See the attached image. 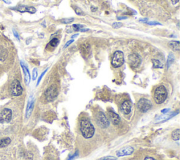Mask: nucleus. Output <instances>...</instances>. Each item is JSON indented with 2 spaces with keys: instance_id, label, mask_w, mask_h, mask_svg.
<instances>
[{
  "instance_id": "nucleus-1",
  "label": "nucleus",
  "mask_w": 180,
  "mask_h": 160,
  "mask_svg": "<svg viewBox=\"0 0 180 160\" xmlns=\"http://www.w3.org/2000/svg\"><path fill=\"white\" fill-rule=\"evenodd\" d=\"M80 131L82 136L86 139L92 138L94 134L95 129L92 124L88 119H82L80 122Z\"/></svg>"
},
{
  "instance_id": "nucleus-2",
  "label": "nucleus",
  "mask_w": 180,
  "mask_h": 160,
  "mask_svg": "<svg viewBox=\"0 0 180 160\" xmlns=\"http://www.w3.org/2000/svg\"><path fill=\"white\" fill-rule=\"evenodd\" d=\"M168 97V91L164 86L157 87L154 91V98L157 104H162L165 101Z\"/></svg>"
},
{
  "instance_id": "nucleus-3",
  "label": "nucleus",
  "mask_w": 180,
  "mask_h": 160,
  "mask_svg": "<svg viewBox=\"0 0 180 160\" xmlns=\"http://www.w3.org/2000/svg\"><path fill=\"white\" fill-rule=\"evenodd\" d=\"M124 63V53L121 51H117L113 53L111 64L113 68H118L121 67Z\"/></svg>"
},
{
  "instance_id": "nucleus-4",
  "label": "nucleus",
  "mask_w": 180,
  "mask_h": 160,
  "mask_svg": "<svg viewBox=\"0 0 180 160\" xmlns=\"http://www.w3.org/2000/svg\"><path fill=\"white\" fill-rule=\"evenodd\" d=\"M45 96L46 100L48 102H51L54 100L58 96V89H57L56 86L51 85L49 87L45 93Z\"/></svg>"
},
{
  "instance_id": "nucleus-5",
  "label": "nucleus",
  "mask_w": 180,
  "mask_h": 160,
  "mask_svg": "<svg viewBox=\"0 0 180 160\" xmlns=\"http://www.w3.org/2000/svg\"><path fill=\"white\" fill-rule=\"evenodd\" d=\"M10 92L13 96H19L22 94L23 88L18 80L15 79L10 86Z\"/></svg>"
},
{
  "instance_id": "nucleus-6",
  "label": "nucleus",
  "mask_w": 180,
  "mask_h": 160,
  "mask_svg": "<svg viewBox=\"0 0 180 160\" xmlns=\"http://www.w3.org/2000/svg\"><path fill=\"white\" fill-rule=\"evenodd\" d=\"M152 107L151 101L148 99L141 98L137 103V108L141 112H146Z\"/></svg>"
},
{
  "instance_id": "nucleus-7",
  "label": "nucleus",
  "mask_w": 180,
  "mask_h": 160,
  "mask_svg": "<svg viewBox=\"0 0 180 160\" xmlns=\"http://www.w3.org/2000/svg\"><path fill=\"white\" fill-rule=\"evenodd\" d=\"M96 118H97V124H98L99 127H101V128L106 129L108 127L109 124H110V122H109L106 115H105L103 112H98Z\"/></svg>"
},
{
  "instance_id": "nucleus-8",
  "label": "nucleus",
  "mask_w": 180,
  "mask_h": 160,
  "mask_svg": "<svg viewBox=\"0 0 180 160\" xmlns=\"http://www.w3.org/2000/svg\"><path fill=\"white\" fill-rule=\"evenodd\" d=\"M141 58L137 53H132L128 56V63L132 68H138L141 64Z\"/></svg>"
},
{
  "instance_id": "nucleus-9",
  "label": "nucleus",
  "mask_w": 180,
  "mask_h": 160,
  "mask_svg": "<svg viewBox=\"0 0 180 160\" xmlns=\"http://www.w3.org/2000/svg\"><path fill=\"white\" fill-rule=\"evenodd\" d=\"M12 118V112L10 109L5 108L0 112V122L7 123L11 121Z\"/></svg>"
},
{
  "instance_id": "nucleus-10",
  "label": "nucleus",
  "mask_w": 180,
  "mask_h": 160,
  "mask_svg": "<svg viewBox=\"0 0 180 160\" xmlns=\"http://www.w3.org/2000/svg\"><path fill=\"white\" fill-rule=\"evenodd\" d=\"M178 113H179V110H177V111H176V112H172V113L165 114V115H164L160 116V117L156 118V120H155L154 123L155 124H159V123L164 122V121H168V120L170 119L171 118L174 117L176 115H177Z\"/></svg>"
},
{
  "instance_id": "nucleus-11",
  "label": "nucleus",
  "mask_w": 180,
  "mask_h": 160,
  "mask_svg": "<svg viewBox=\"0 0 180 160\" xmlns=\"http://www.w3.org/2000/svg\"><path fill=\"white\" fill-rule=\"evenodd\" d=\"M134 152V148L130 146H127L122 148L121 149L117 151L116 155L118 157H123V156H127L130 155L133 153Z\"/></svg>"
},
{
  "instance_id": "nucleus-12",
  "label": "nucleus",
  "mask_w": 180,
  "mask_h": 160,
  "mask_svg": "<svg viewBox=\"0 0 180 160\" xmlns=\"http://www.w3.org/2000/svg\"><path fill=\"white\" fill-rule=\"evenodd\" d=\"M108 116L110 121L113 123V124L114 125L119 124L120 122V118L118 114H116V112H114L113 111H108Z\"/></svg>"
},
{
  "instance_id": "nucleus-13",
  "label": "nucleus",
  "mask_w": 180,
  "mask_h": 160,
  "mask_svg": "<svg viewBox=\"0 0 180 160\" xmlns=\"http://www.w3.org/2000/svg\"><path fill=\"white\" fill-rule=\"evenodd\" d=\"M120 109L124 115H129L132 110V103L130 100H125L122 103Z\"/></svg>"
},
{
  "instance_id": "nucleus-14",
  "label": "nucleus",
  "mask_w": 180,
  "mask_h": 160,
  "mask_svg": "<svg viewBox=\"0 0 180 160\" xmlns=\"http://www.w3.org/2000/svg\"><path fill=\"white\" fill-rule=\"evenodd\" d=\"M34 107V98L31 96L28 100V105H27V109H26V118H28L30 117V115H31L32 109H33Z\"/></svg>"
},
{
  "instance_id": "nucleus-15",
  "label": "nucleus",
  "mask_w": 180,
  "mask_h": 160,
  "mask_svg": "<svg viewBox=\"0 0 180 160\" xmlns=\"http://www.w3.org/2000/svg\"><path fill=\"white\" fill-rule=\"evenodd\" d=\"M20 65H21L23 70V72H24L25 81H26V84H29L30 81V75L29 70H28V68L25 65L24 63L22 61L20 62Z\"/></svg>"
},
{
  "instance_id": "nucleus-16",
  "label": "nucleus",
  "mask_w": 180,
  "mask_h": 160,
  "mask_svg": "<svg viewBox=\"0 0 180 160\" xmlns=\"http://www.w3.org/2000/svg\"><path fill=\"white\" fill-rule=\"evenodd\" d=\"M17 11H20V12H29L30 13H34L36 12V9L32 7H25V6H21V7H17Z\"/></svg>"
},
{
  "instance_id": "nucleus-17",
  "label": "nucleus",
  "mask_w": 180,
  "mask_h": 160,
  "mask_svg": "<svg viewBox=\"0 0 180 160\" xmlns=\"http://www.w3.org/2000/svg\"><path fill=\"white\" fill-rule=\"evenodd\" d=\"M59 42V41L58 38H53V39H52L50 41H49L46 48H47V49H48V50H49V51L53 50V49H55L57 47Z\"/></svg>"
},
{
  "instance_id": "nucleus-18",
  "label": "nucleus",
  "mask_w": 180,
  "mask_h": 160,
  "mask_svg": "<svg viewBox=\"0 0 180 160\" xmlns=\"http://www.w3.org/2000/svg\"><path fill=\"white\" fill-rule=\"evenodd\" d=\"M168 46L173 51H179L180 49V42L178 41H171L168 43Z\"/></svg>"
},
{
  "instance_id": "nucleus-19",
  "label": "nucleus",
  "mask_w": 180,
  "mask_h": 160,
  "mask_svg": "<svg viewBox=\"0 0 180 160\" xmlns=\"http://www.w3.org/2000/svg\"><path fill=\"white\" fill-rule=\"evenodd\" d=\"M11 140L9 138H5L4 139H0V148H4L8 146L11 143Z\"/></svg>"
},
{
  "instance_id": "nucleus-20",
  "label": "nucleus",
  "mask_w": 180,
  "mask_h": 160,
  "mask_svg": "<svg viewBox=\"0 0 180 160\" xmlns=\"http://www.w3.org/2000/svg\"><path fill=\"white\" fill-rule=\"evenodd\" d=\"M89 45H87V44H84L82 46V47H81V52H82V54L84 55V56H87L88 54H89Z\"/></svg>"
},
{
  "instance_id": "nucleus-21",
  "label": "nucleus",
  "mask_w": 180,
  "mask_h": 160,
  "mask_svg": "<svg viewBox=\"0 0 180 160\" xmlns=\"http://www.w3.org/2000/svg\"><path fill=\"white\" fill-rule=\"evenodd\" d=\"M180 138V130L179 129L173 131L172 133V138L174 140H179Z\"/></svg>"
},
{
  "instance_id": "nucleus-22",
  "label": "nucleus",
  "mask_w": 180,
  "mask_h": 160,
  "mask_svg": "<svg viewBox=\"0 0 180 160\" xmlns=\"http://www.w3.org/2000/svg\"><path fill=\"white\" fill-rule=\"evenodd\" d=\"M153 66L154 68H163V65L160 60H156V59H153L152 60Z\"/></svg>"
},
{
  "instance_id": "nucleus-23",
  "label": "nucleus",
  "mask_w": 180,
  "mask_h": 160,
  "mask_svg": "<svg viewBox=\"0 0 180 160\" xmlns=\"http://www.w3.org/2000/svg\"><path fill=\"white\" fill-rule=\"evenodd\" d=\"M175 61V56L172 53H170L168 55V60H167V68H168L173 63V62Z\"/></svg>"
},
{
  "instance_id": "nucleus-24",
  "label": "nucleus",
  "mask_w": 180,
  "mask_h": 160,
  "mask_svg": "<svg viewBox=\"0 0 180 160\" xmlns=\"http://www.w3.org/2000/svg\"><path fill=\"white\" fill-rule=\"evenodd\" d=\"M61 21L62 23H64V24H69V23H71L72 22L74 21V18H65V19H62Z\"/></svg>"
},
{
  "instance_id": "nucleus-25",
  "label": "nucleus",
  "mask_w": 180,
  "mask_h": 160,
  "mask_svg": "<svg viewBox=\"0 0 180 160\" xmlns=\"http://www.w3.org/2000/svg\"><path fill=\"white\" fill-rule=\"evenodd\" d=\"M72 28H73V30L75 31H80L82 28H85V26L80 24H74L73 25H72Z\"/></svg>"
},
{
  "instance_id": "nucleus-26",
  "label": "nucleus",
  "mask_w": 180,
  "mask_h": 160,
  "mask_svg": "<svg viewBox=\"0 0 180 160\" xmlns=\"http://www.w3.org/2000/svg\"><path fill=\"white\" fill-rule=\"evenodd\" d=\"M116 158L113 156H106V157H103L102 158H100L98 160H116Z\"/></svg>"
},
{
  "instance_id": "nucleus-27",
  "label": "nucleus",
  "mask_w": 180,
  "mask_h": 160,
  "mask_svg": "<svg viewBox=\"0 0 180 160\" xmlns=\"http://www.w3.org/2000/svg\"><path fill=\"white\" fill-rule=\"evenodd\" d=\"M122 25H123L122 23H119V22L114 23H113V25H112L113 28H116V29H117V28H121V27H122Z\"/></svg>"
},
{
  "instance_id": "nucleus-28",
  "label": "nucleus",
  "mask_w": 180,
  "mask_h": 160,
  "mask_svg": "<svg viewBox=\"0 0 180 160\" xmlns=\"http://www.w3.org/2000/svg\"><path fill=\"white\" fill-rule=\"evenodd\" d=\"M37 77V68H34L32 70V79L35 80Z\"/></svg>"
},
{
  "instance_id": "nucleus-29",
  "label": "nucleus",
  "mask_w": 180,
  "mask_h": 160,
  "mask_svg": "<svg viewBox=\"0 0 180 160\" xmlns=\"http://www.w3.org/2000/svg\"><path fill=\"white\" fill-rule=\"evenodd\" d=\"M47 70H48V68H47V69H46V70H45V71H44V72H42V75H40V77H39V79H38V80H37V86H38V85H39V84H40V81H41V80H42V79L43 76L45 75V73H46V72H47Z\"/></svg>"
},
{
  "instance_id": "nucleus-30",
  "label": "nucleus",
  "mask_w": 180,
  "mask_h": 160,
  "mask_svg": "<svg viewBox=\"0 0 180 160\" xmlns=\"http://www.w3.org/2000/svg\"><path fill=\"white\" fill-rule=\"evenodd\" d=\"M75 13H77L78 15H79V16H81V15L84 14L80 8H78V7H75Z\"/></svg>"
},
{
  "instance_id": "nucleus-31",
  "label": "nucleus",
  "mask_w": 180,
  "mask_h": 160,
  "mask_svg": "<svg viewBox=\"0 0 180 160\" xmlns=\"http://www.w3.org/2000/svg\"><path fill=\"white\" fill-rule=\"evenodd\" d=\"M78 156V151H76V152L73 155L70 156V157H69V158L68 159V160H72V159H74L75 158L77 157Z\"/></svg>"
},
{
  "instance_id": "nucleus-32",
  "label": "nucleus",
  "mask_w": 180,
  "mask_h": 160,
  "mask_svg": "<svg viewBox=\"0 0 180 160\" xmlns=\"http://www.w3.org/2000/svg\"><path fill=\"white\" fill-rule=\"evenodd\" d=\"M146 23H148L149 25H160V23H159L158 22L154 21V22H146Z\"/></svg>"
},
{
  "instance_id": "nucleus-33",
  "label": "nucleus",
  "mask_w": 180,
  "mask_h": 160,
  "mask_svg": "<svg viewBox=\"0 0 180 160\" xmlns=\"http://www.w3.org/2000/svg\"><path fill=\"white\" fill-rule=\"evenodd\" d=\"M13 35H14V36H15V37H16V39L19 41V40H20V37H19L18 32H17L15 30H13Z\"/></svg>"
},
{
  "instance_id": "nucleus-34",
  "label": "nucleus",
  "mask_w": 180,
  "mask_h": 160,
  "mask_svg": "<svg viewBox=\"0 0 180 160\" xmlns=\"http://www.w3.org/2000/svg\"><path fill=\"white\" fill-rule=\"evenodd\" d=\"M74 41V39H71V40H69V41H68V42H67L66 44V45L64 46V48H67V47H68L69 45L70 44H72V42H73Z\"/></svg>"
},
{
  "instance_id": "nucleus-35",
  "label": "nucleus",
  "mask_w": 180,
  "mask_h": 160,
  "mask_svg": "<svg viewBox=\"0 0 180 160\" xmlns=\"http://www.w3.org/2000/svg\"><path fill=\"white\" fill-rule=\"evenodd\" d=\"M89 29H87V28H82V29L80 30V32H85L89 31Z\"/></svg>"
},
{
  "instance_id": "nucleus-36",
  "label": "nucleus",
  "mask_w": 180,
  "mask_h": 160,
  "mask_svg": "<svg viewBox=\"0 0 180 160\" xmlns=\"http://www.w3.org/2000/svg\"><path fill=\"white\" fill-rule=\"evenodd\" d=\"M144 160H156V159H154V158L151 157H147L144 159Z\"/></svg>"
},
{
  "instance_id": "nucleus-37",
  "label": "nucleus",
  "mask_w": 180,
  "mask_h": 160,
  "mask_svg": "<svg viewBox=\"0 0 180 160\" xmlns=\"http://www.w3.org/2000/svg\"><path fill=\"white\" fill-rule=\"evenodd\" d=\"M169 110H170V109H164V110H162L161 112L163 114H166V113H167V112H169Z\"/></svg>"
},
{
  "instance_id": "nucleus-38",
  "label": "nucleus",
  "mask_w": 180,
  "mask_h": 160,
  "mask_svg": "<svg viewBox=\"0 0 180 160\" xmlns=\"http://www.w3.org/2000/svg\"><path fill=\"white\" fill-rule=\"evenodd\" d=\"M140 20L141 22H143V23H146L147 21H148V20H147L146 18H144V19H140Z\"/></svg>"
},
{
  "instance_id": "nucleus-39",
  "label": "nucleus",
  "mask_w": 180,
  "mask_h": 160,
  "mask_svg": "<svg viewBox=\"0 0 180 160\" xmlns=\"http://www.w3.org/2000/svg\"><path fill=\"white\" fill-rule=\"evenodd\" d=\"M78 35H79V34H76V35H72V37H71V39H75V37H77Z\"/></svg>"
},
{
  "instance_id": "nucleus-40",
  "label": "nucleus",
  "mask_w": 180,
  "mask_h": 160,
  "mask_svg": "<svg viewBox=\"0 0 180 160\" xmlns=\"http://www.w3.org/2000/svg\"><path fill=\"white\" fill-rule=\"evenodd\" d=\"M178 1H179V0H172V2L173 4H177Z\"/></svg>"
},
{
  "instance_id": "nucleus-41",
  "label": "nucleus",
  "mask_w": 180,
  "mask_h": 160,
  "mask_svg": "<svg viewBox=\"0 0 180 160\" xmlns=\"http://www.w3.org/2000/svg\"><path fill=\"white\" fill-rule=\"evenodd\" d=\"M3 1H4V2H5V3H7V4H10V3H11V2H10V1H8V0H3Z\"/></svg>"
},
{
  "instance_id": "nucleus-42",
  "label": "nucleus",
  "mask_w": 180,
  "mask_h": 160,
  "mask_svg": "<svg viewBox=\"0 0 180 160\" xmlns=\"http://www.w3.org/2000/svg\"><path fill=\"white\" fill-rule=\"evenodd\" d=\"M125 18H126V17H122V18H118V19H119V20H120V19H125Z\"/></svg>"
}]
</instances>
